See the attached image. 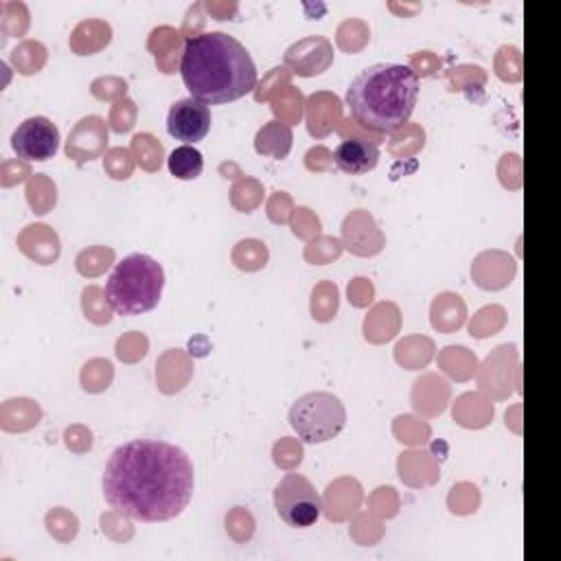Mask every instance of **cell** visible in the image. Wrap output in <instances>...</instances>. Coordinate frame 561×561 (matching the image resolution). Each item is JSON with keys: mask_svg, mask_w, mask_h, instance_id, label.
I'll return each instance as SVG.
<instances>
[{"mask_svg": "<svg viewBox=\"0 0 561 561\" xmlns=\"http://www.w3.org/2000/svg\"><path fill=\"white\" fill-rule=\"evenodd\" d=\"M193 462L184 449L153 438L118 445L103 469L105 502L138 522H169L191 502Z\"/></svg>", "mask_w": 561, "mask_h": 561, "instance_id": "obj_1", "label": "cell"}, {"mask_svg": "<svg viewBox=\"0 0 561 561\" xmlns=\"http://www.w3.org/2000/svg\"><path fill=\"white\" fill-rule=\"evenodd\" d=\"M180 75L191 96L206 105L237 101L256 85V66L248 48L221 31L186 37Z\"/></svg>", "mask_w": 561, "mask_h": 561, "instance_id": "obj_2", "label": "cell"}, {"mask_svg": "<svg viewBox=\"0 0 561 561\" xmlns=\"http://www.w3.org/2000/svg\"><path fill=\"white\" fill-rule=\"evenodd\" d=\"M419 99V77L403 64H373L346 88L351 116L366 129L392 134L410 121Z\"/></svg>", "mask_w": 561, "mask_h": 561, "instance_id": "obj_3", "label": "cell"}, {"mask_svg": "<svg viewBox=\"0 0 561 561\" xmlns=\"http://www.w3.org/2000/svg\"><path fill=\"white\" fill-rule=\"evenodd\" d=\"M164 289V270L149 254L134 252L116 263L105 283L107 305L118 316H140L151 311Z\"/></svg>", "mask_w": 561, "mask_h": 561, "instance_id": "obj_4", "label": "cell"}, {"mask_svg": "<svg viewBox=\"0 0 561 561\" xmlns=\"http://www.w3.org/2000/svg\"><path fill=\"white\" fill-rule=\"evenodd\" d=\"M289 425L302 443L318 445L335 438L346 425V408L333 392L316 390L298 397L289 408Z\"/></svg>", "mask_w": 561, "mask_h": 561, "instance_id": "obj_5", "label": "cell"}, {"mask_svg": "<svg viewBox=\"0 0 561 561\" xmlns=\"http://www.w3.org/2000/svg\"><path fill=\"white\" fill-rule=\"evenodd\" d=\"M274 508L291 528H309L322 513V497L302 473H285L274 486Z\"/></svg>", "mask_w": 561, "mask_h": 561, "instance_id": "obj_6", "label": "cell"}, {"mask_svg": "<svg viewBox=\"0 0 561 561\" xmlns=\"http://www.w3.org/2000/svg\"><path fill=\"white\" fill-rule=\"evenodd\" d=\"M11 147L18 158L44 162L59 149V129L46 116H31L11 134Z\"/></svg>", "mask_w": 561, "mask_h": 561, "instance_id": "obj_7", "label": "cell"}, {"mask_svg": "<svg viewBox=\"0 0 561 561\" xmlns=\"http://www.w3.org/2000/svg\"><path fill=\"white\" fill-rule=\"evenodd\" d=\"M167 129L175 140H182L184 145L199 142L210 131V107L193 96L178 99L169 107Z\"/></svg>", "mask_w": 561, "mask_h": 561, "instance_id": "obj_8", "label": "cell"}, {"mask_svg": "<svg viewBox=\"0 0 561 561\" xmlns=\"http://www.w3.org/2000/svg\"><path fill=\"white\" fill-rule=\"evenodd\" d=\"M333 162L344 173L362 175L377 167L379 149H377V145H373L364 138H346L335 147Z\"/></svg>", "mask_w": 561, "mask_h": 561, "instance_id": "obj_9", "label": "cell"}, {"mask_svg": "<svg viewBox=\"0 0 561 561\" xmlns=\"http://www.w3.org/2000/svg\"><path fill=\"white\" fill-rule=\"evenodd\" d=\"M289 147H291V129L285 123L270 121L256 134V151L263 156H272L278 160V158L287 156Z\"/></svg>", "mask_w": 561, "mask_h": 561, "instance_id": "obj_10", "label": "cell"}, {"mask_svg": "<svg viewBox=\"0 0 561 561\" xmlns=\"http://www.w3.org/2000/svg\"><path fill=\"white\" fill-rule=\"evenodd\" d=\"M169 171L178 180H195L204 169V158L193 145H180L169 153Z\"/></svg>", "mask_w": 561, "mask_h": 561, "instance_id": "obj_11", "label": "cell"}]
</instances>
